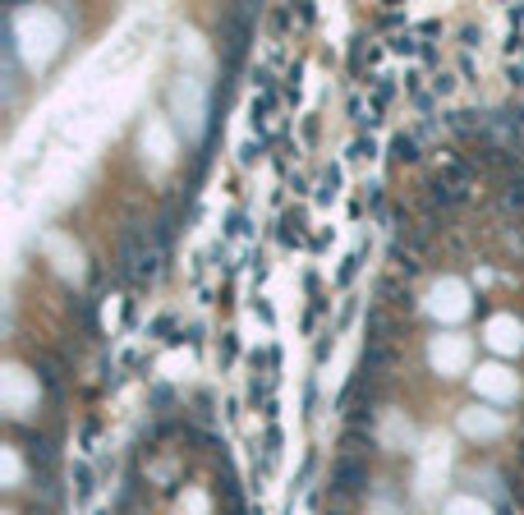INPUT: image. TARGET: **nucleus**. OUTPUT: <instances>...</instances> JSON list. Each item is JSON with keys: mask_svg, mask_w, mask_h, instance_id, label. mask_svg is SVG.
Listing matches in <instances>:
<instances>
[{"mask_svg": "<svg viewBox=\"0 0 524 515\" xmlns=\"http://www.w3.org/2000/svg\"><path fill=\"white\" fill-rule=\"evenodd\" d=\"M442 515H497V506L479 493H451L442 502Z\"/></svg>", "mask_w": 524, "mask_h": 515, "instance_id": "obj_13", "label": "nucleus"}, {"mask_svg": "<svg viewBox=\"0 0 524 515\" xmlns=\"http://www.w3.org/2000/svg\"><path fill=\"white\" fill-rule=\"evenodd\" d=\"M428 313H432L442 327H456V322H465L474 313V299H470V285L460 281V276H437L432 285H428Z\"/></svg>", "mask_w": 524, "mask_h": 515, "instance_id": "obj_4", "label": "nucleus"}, {"mask_svg": "<svg viewBox=\"0 0 524 515\" xmlns=\"http://www.w3.org/2000/svg\"><path fill=\"white\" fill-rule=\"evenodd\" d=\"M14 42L28 69H46L65 46V19L55 10H19L14 14Z\"/></svg>", "mask_w": 524, "mask_h": 515, "instance_id": "obj_1", "label": "nucleus"}, {"mask_svg": "<svg viewBox=\"0 0 524 515\" xmlns=\"http://www.w3.org/2000/svg\"><path fill=\"white\" fill-rule=\"evenodd\" d=\"M138 143H143V161L152 171H166L180 157V133H175V120H166V115H147Z\"/></svg>", "mask_w": 524, "mask_h": 515, "instance_id": "obj_8", "label": "nucleus"}, {"mask_svg": "<svg viewBox=\"0 0 524 515\" xmlns=\"http://www.w3.org/2000/svg\"><path fill=\"white\" fill-rule=\"evenodd\" d=\"M170 115H175V124L184 129V138H198V133L208 129V78H198L194 69H184V74L175 78Z\"/></svg>", "mask_w": 524, "mask_h": 515, "instance_id": "obj_3", "label": "nucleus"}, {"mask_svg": "<svg viewBox=\"0 0 524 515\" xmlns=\"http://www.w3.org/2000/svg\"><path fill=\"white\" fill-rule=\"evenodd\" d=\"M483 340H488L492 354H520L524 350V322L515 318V313H497V318H488V327H483Z\"/></svg>", "mask_w": 524, "mask_h": 515, "instance_id": "obj_9", "label": "nucleus"}, {"mask_svg": "<svg viewBox=\"0 0 524 515\" xmlns=\"http://www.w3.org/2000/svg\"><path fill=\"white\" fill-rule=\"evenodd\" d=\"M180 55H189L194 65H203V60H208V46H203V37H198L194 28H184V33H180Z\"/></svg>", "mask_w": 524, "mask_h": 515, "instance_id": "obj_15", "label": "nucleus"}, {"mask_svg": "<svg viewBox=\"0 0 524 515\" xmlns=\"http://www.w3.org/2000/svg\"><path fill=\"white\" fill-rule=\"evenodd\" d=\"M46 249H51L60 276H69V281H78V276H83V258H78V249H69L65 235H46Z\"/></svg>", "mask_w": 524, "mask_h": 515, "instance_id": "obj_12", "label": "nucleus"}, {"mask_svg": "<svg viewBox=\"0 0 524 515\" xmlns=\"http://www.w3.org/2000/svg\"><path fill=\"white\" fill-rule=\"evenodd\" d=\"M377 437H382L386 451H419V447H414V428H409V419H400L395 409H386V414H382Z\"/></svg>", "mask_w": 524, "mask_h": 515, "instance_id": "obj_11", "label": "nucleus"}, {"mask_svg": "<svg viewBox=\"0 0 524 515\" xmlns=\"http://www.w3.org/2000/svg\"><path fill=\"white\" fill-rule=\"evenodd\" d=\"M414 456H419V465H414V502L437 506L442 502V488H446V479H451V437L432 433Z\"/></svg>", "mask_w": 524, "mask_h": 515, "instance_id": "obj_2", "label": "nucleus"}, {"mask_svg": "<svg viewBox=\"0 0 524 515\" xmlns=\"http://www.w3.org/2000/svg\"><path fill=\"white\" fill-rule=\"evenodd\" d=\"M428 363H432L437 377L474 373V340L460 336V331H437V336L428 340Z\"/></svg>", "mask_w": 524, "mask_h": 515, "instance_id": "obj_5", "label": "nucleus"}, {"mask_svg": "<svg viewBox=\"0 0 524 515\" xmlns=\"http://www.w3.org/2000/svg\"><path fill=\"white\" fill-rule=\"evenodd\" d=\"M460 433L474 442H492L506 433V414L492 405H470V409H460Z\"/></svg>", "mask_w": 524, "mask_h": 515, "instance_id": "obj_10", "label": "nucleus"}, {"mask_svg": "<svg viewBox=\"0 0 524 515\" xmlns=\"http://www.w3.org/2000/svg\"><path fill=\"white\" fill-rule=\"evenodd\" d=\"M37 377L28 373V368H23V363H5V368H0V409H5V414L10 419H28L37 409Z\"/></svg>", "mask_w": 524, "mask_h": 515, "instance_id": "obj_6", "label": "nucleus"}, {"mask_svg": "<svg viewBox=\"0 0 524 515\" xmlns=\"http://www.w3.org/2000/svg\"><path fill=\"white\" fill-rule=\"evenodd\" d=\"M470 382H474V396H479L483 405H515V400H520V377H515V368H506L502 359L479 363L470 373Z\"/></svg>", "mask_w": 524, "mask_h": 515, "instance_id": "obj_7", "label": "nucleus"}, {"mask_svg": "<svg viewBox=\"0 0 524 515\" xmlns=\"http://www.w3.org/2000/svg\"><path fill=\"white\" fill-rule=\"evenodd\" d=\"M0 479H5V488H23V460L14 447H0Z\"/></svg>", "mask_w": 524, "mask_h": 515, "instance_id": "obj_14", "label": "nucleus"}]
</instances>
